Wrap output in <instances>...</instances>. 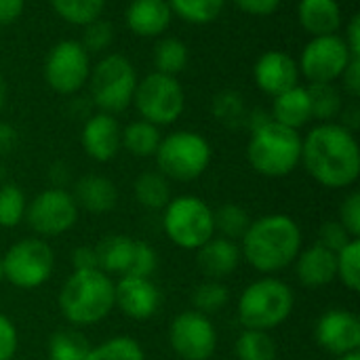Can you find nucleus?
<instances>
[{
    "label": "nucleus",
    "instance_id": "a18cd8bd",
    "mask_svg": "<svg viewBox=\"0 0 360 360\" xmlns=\"http://www.w3.org/2000/svg\"><path fill=\"white\" fill-rule=\"evenodd\" d=\"M240 11L255 15V17H268L274 11H278L283 0H232Z\"/></svg>",
    "mask_w": 360,
    "mask_h": 360
},
{
    "label": "nucleus",
    "instance_id": "dca6fc26",
    "mask_svg": "<svg viewBox=\"0 0 360 360\" xmlns=\"http://www.w3.org/2000/svg\"><path fill=\"white\" fill-rule=\"evenodd\" d=\"M162 304V293L152 278L122 274L114 283V306L133 321H150Z\"/></svg>",
    "mask_w": 360,
    "mask_h": 360
},
{
    "label": "nucleus",
    "instance_id": "5701e85b",
    "mask_svg": "<svg viewBox=\"0 0 360 360\" xmlns=\"http://www.w3.org/2000/svg\"><path fill=\"white\" fill-rule=\"evenodd\" d=\"M300 25L312 36H331L342 27V8L338 0H300Z\"/></svg>",
    "mask_w": 360,
    "mask_h": 360
},
{
    "label": "nucleus",
    "instance_id": "49530a36",
    "mask_svg": "<svg viewBox=\"0 0 360 360\" xmlns=\"http://www.w3.org/2000/svg\"><path fill=\"white\" fill-rule=\"evenodd\" d=\"M344 89L350 97H360V57H354L342 74Z\"/></svg>",
    "mask_w": 360,
    "mask_h": 360
},
{
    "label": "nucleus",
    "instance_id": "6e6552de",
    "mask_svg": "<svg viewBox=\"0 0 360 360\" xmlns=\"http://www.w3.org/2000/svg\"><path fill=\"white\" fill-rule=\"evenodd\" d=\"M89 82L93 103L99 108V112L114 116L133 103L137 72L124 55L110 53L91 70Z\"/></svg>",
    "mask_w": 360,
    "mask_h": 360
},
{
    "label": "nucleus",
    "instance_id": "2f4dec72",
    "mask_svg": "<svg viewBox=\"0 0 360 360\" xmlns=\"http://www.w3.org/2000/svg\"><path fill=\"white\" fill-rule=\"evenodd\" d=\"M251 221L253 219L249 217V213L240 205H234V202H226L213 211L215 234H219L228 240H234V243L245 236Z\"/></svg>",
    "mask_w": 360,
    "mask_h": 360
},
{
    "label": "nucleus",
    "instance_id": "7c9ffc66",
    "mask_svg": "<svg viewBox=\"0 0 360 360\" xmlns=\"http://www.w3.org/2000/svg\"><path fill=\"white\" fill-rule=\"evenodd\" d=\"M167 2L173 15L194 25H205L215 21L226 6V0H167Z\"/></svg>",
    "mask_w": 360,
    "mask_h": 360
},
{
    "label": "nucleus",
    "instance_id": "393cba45",
    "mask_svg": "<svg viewBox=\"0 0 360 360\" xmlns=\"http://www.w3.org/2000/svg\"><path fill=\"white\" fill-rule=\"evenodd\" d=\"M135 238L124 234H110L103 236L95 245L97 255V268L105 274H127L131 259H133Z\"/></svg>",
    "mask_w": 360,
    "mask_h": 360
},
{
    "label": "nucleus",
    "instance_id": "b1692460",
    "mask_svg": "<svg viewBox=\"0 0 360 360\" xmlns=\"http://www.w3.org/2000/svg\"><path fill=\"white\" fill-rule=\"evenodd\" d=\"M270 116L274 122L289 127L293 131H300L312 120V105H310V95L306 86H293L281 95L274 97Z\"/></svg>",
    "mask_w": 360,
    "mask_h": 360
},
{
    "label": "nucleus",
    "instance_id": "4be33fe9",
    "mask_svg": "<svg viewBox=\"0 0 360 360\" xmlns=\"http://www.w3.org/2000/svg\"><path fill=\"white\" fill-rule=\"evenodd\" d=\"M72 196H74L78 209H84L86 213H93V215L110 213V211H114V207L118 202V190H116L114 181L103 175H97V173L82 175L76 181Z\"/></svg>",
    "mask_w": 360,
    "mask_h": 360
},
{
    "label": "nucleus",
    "instance_id": "473e14b6",
    "mask_svg": "<svg viewBox=\"0 0 360 360\" xmlns=\"http://www.w3.org/2000/svg\"><path fill=\"white\" fill-rule=\"evenodd\" d=\"M84 360H146V352L135 338L116 335L91 348Z\"/></svg>",
    "mask_w": 360,
    "mask_h": 360
},
{
    "label": "nucleus",
    "instance_id": "c03bdc74",
    "mask_svg": "<svg viewBox=\"0 0 360 360\" xmlns=\"http://www.w3.org/2000/svg\"><path fill=\"white\" fill-rule=\"evenodd\" d=\"M19 348V333L15 323L0 312V360H13Z\"/></svg>",
    "mask_w": 360,
    "mask_h": 360
},
{
    "label": "nucleus",
    "instance_id": "7ed1b4c3",
    "mask_svg": "<svg viewBox=\"0 0 360 360\" xmlns=\"http://www.w3.org/2000/svg\"><path fill=\"white\" fill-rule=\"evenodd\" d=\"M57 304L70 325H97L114 310V281L99 268L74 270L63 283Z\"/></svg>",
    "mask_w": 360,
    "mask_h": 360
},
{
    "label": "nucleus",
    "instance_id": "1a4fd4ad",
    "mask_svg": "<svg viewBox=\"0 0 360 360\" xmlns=\"http://www.w3.org/2000/svg\"><path fill=\"white\" fill-rule=\"evenodd\" d=\"M4 281L17 289H38L53 276L55 253L40 236L21 238L2 255Z\"/></svg>",
    "mask_w": 360,
    "mask_h": 360
},
{
    "label": "nucleus",
    "instance_id": "cd10ccee",
    "mask_svg": "<svg viewBox=\"0 0 360 360\" xmlns=\"http://www.w3.org/2000/svg\"><path fill=\"white\" fill-rule=\"evenodd\" d=\"M152 59H154L156 72L177 78V74H181L190 61V51L184 40L175 36H165L156 42Z\"/></svg>",
    "mask_w": 360,
    "mask_h": 360
},
{
    "label": "nucleus",
    "instance_id": "4c0bfd02",
    "mask_svg": "<svg viewBox=\"0 0 360 360\" xmlns=\"http://www.w3.org/2000/svg\"><path fill=\"white\" fill-rule=\"evenodd\" d=\"M27 200L19 186L2 184L0 186V228H15L25 219Z\"/></svg>",
    "mask_w": 360,
    "mask_h": 360
},
{
    "label": "nucleus",
    "instance_id": "864d4df0",
    "mask_svg": "<svg viewBox=\"0 0 360 360\" xmlns=\"http://www.w3.org/2000/svg\"><path fill=\"white\" fill-rule=\"evenodd\" d=\"M335 360H360V352H352V354H344V356H335Z\"/></svg>",
    "mask_w": 360,
    "mask_h": 360
},
{
    "label": "nucleus",
    "instance_id": "2eb2a0df",
    "mask_svg": "<svg viewBox=\"0 0 360 360\" xmlns=\"http://www.w3.org/2000/svg\"><path fill=\"white\" fill-rule=\"evenodd\" d=\"M316 344L333 354L344 356L360 352V321L359 316L344 308H331L316 321L314 327Z\"/></svg>",
    "mask_w": 360,
    "mask_h": 360
},
{
    "label": "nucleus",
    "instance_id": "9d476101",
    "mask_svg": "<svg viewBox=\"0 0 360 360\" xmlns=\"http://www.w3.org/2000/svg\"><path fill=\"white\" fill-rule=\"evenodd\" d=\"M133 105L141 120H148L156 127H167L184 114L186 93L175 76L152 72L143 80H137Z\"/></svg>",
    "mask_w": 360,
    "mask_h": 360
},
{
    "label": "nucleus",
    "instance_id": "a211bd4d",
    "mask_svg": "<svg viewBox=\"0 0 360 360\" xmlns=\"http://www.w3.org/2000/svg\"><path fill=\"white\" fill-rule=\"evenodd\" d=\"M80 143L86 156L97 162H110L122 148V129L112 114L97 112L84 120Z\"/></svg>",
    "mask_w": 360,
    "mask_h": 360
},
{
    "label": "nucleus",
    "instance_id": "20e7f679",
    "mask_svg": "<svg viewBox=\"0 0 360 360\" xmlns=\"http://www.w3.org/2000/svg\"><path fill=\"white\" fill-rule=\"evenodd\" d=\"M293 306V289L281 278L264 276L245 287L236 304V316L245 329L272 331L291 316Z\"/></svg>",
    "mask_w": 360,
    "mask_h": 360
},
{
    "label": "nucleus",
    "instance_id": "09e8293b",
    "mask_svg": "<svg viewBox=\"0 0 360 360\" xmlns=\"http://www.w3.org/2000/svg\"><path fill=\"white\" fill-rule=\"evenodd\" d=\"M25 0H0V25H8L23 13Z\"/></svg>",
    "mask_w": 360,
    "mask_h": 360
},
{
    "label": "nucleus",
    "instance_id": "3c124183",
    "mask_svg": "<svg viewBox=\"0 0 360 360\" xmlns=\"http://www.w3.org/2000/svg\"><path fill=\"white\" fill-rule=\"evenodd\" d=\"M17 146V131L6 124L0 122V154H11Z\"/></svg>",
    "mask_w": 360,
    "mask_h": 360
},
{
    "label": "nucleus",
    "instance_id": "a19ab883",
    "mask_svg": "<svg viewBox=\"0 0 360 360\" xmlns=\"http://www.w3.org/2000/svg\"><path fill=\"white\" fill-rule=\"evenodd\" d=\"M156 268H158V255H156L154 247L148 245V243H143V240H135L133 259H131V266H129V272L127 274L152 278V274L156 272Z\"/></svg>",
    "mask_w": 360,
    "mask_h": 360
},
{
    "label": "nucleus",
    "instance_id": "c85d7f7f",
    "mask_svg": "<svg viewBox=\"0 0 360 360\" xmlns=\"http://www.w3.org/2000/svg\"><path fill=\"white\" fill-rule=\"evenodd\" d=\"M234 354L238 360H276L278 346L270 331L245 329L234 344Z\"/></svg>",
    "mask_w": 360,
    "mask_h": 360
},
{
    "label": "nucleus",
    "instance_id": "8fccbe9b",
    "mask_svg": "<svg viewBox=\"0 0 360 360\" xmlns=\"http://www.w3.org/2000/svg\"><path fill=\"white\" fill-rule=\"evenodd\" d=\"M348 51L352 53V57H360V15H354L346 27V36H342Z\"/></svg>",
    "mask_w": 360,
    "mask_h": 360
},
{
    "label": "nucleus",
    "instance_id": "9b49d317",
    "mask_svg": "<svg viewBox=\"0 0 360 360\" xmlns=\"http://www.w3.org/2000/svg\"><path fill=\"white\" fill-rule=\"evenodd\" d=\"M78 205L65 188H46L25 209V221L40 238H55L70 232L78 221Z\"/></svg>",
    "mask_w": 360,
    "mask_h": 360
},
{
    "label": "nucleus",
    "instance_id": "6ab92c4d",
    "mask_svg": "<svg viewBox=\"0 0 360 360\" xmlns=\"http://www.w3.org/2000/svg\"><path fill=\"white\" fill-rule=\"evenodd\" d=\"M297 281L308 289L327 287L335 281L338 274V255L335 251L314 243L308 249H302L295 257Z\"/></svg>",
    "mask_w": 360,
    "mask_h": 360
},
{
    "label": "nucleus",
    "instance_id": "a878e982",
    "mask_svg": "<svg viewBox=\"0 0 360 360\" xmlns=\"http://www.w3.org/2000/svg\"><path fill=\"white\" fill-rule=\"evenodd\" d=\"M135 200L148 211H162L171 200V184L160 171H146L133 184Z\"/></svg>",
    "mask_w": 360,
    "mask_h": 360
},
{
    "label": "nucleus",
    "instance_id": "f3484780",
    "mask_svg": "<svg viewBox=\"0 0 360 360\" xmlns=\"http://www.w3.org/2000/svg\"><path fill=\"white\" fill-rule=\"evenodd\" d=\"M253 80L259 91L270 97H276L297 86L300 65L285 51H266L253 65Z\"/></svg>",
    "mask_w": 360,
    "mask_h": 360
},
{
    "label": "nucleus",
    "instance_id": "ea45409f",
    "mask_svg": "<svg viewBox=\"0 0 360 360\" xmlns=\"http://www.w3.org/2000/svg\"><path fill=\"white\" fill-rule=\"evenodd\" d=\"M112 40H114V27H112V23L110 21H103L99 17V19H95V21H91V23L84 25L80 44L84 46V51L89 55H93V53L105 51L112 44Z\"/></svg>",
    "mask_w": 360,
    "mask_h": 360
},
{
    "label": "nucleus",
    "instance_id": "0eeeda50",
    "mask_svg": "<svg viewBox=\"0 0 360 360\" xmlns=\"http://www.w3.org/2000/svg\"><path fill=\"white\" fill-rule=\"evenodd\" d=\"M162 230L175 247L198 251L215 236L213 209L198 196L171 198L162 209Z\"/></svg>",
    "mask_w": 360,
    "mask_h": 360
},
{
    "label": "nucleus",
    "instance_id": "c9c22d12",
    "mask_svg": "<svg viewBox=\"0 0 360 360\" xmlns=\"http://www.w3.org/2000/svg\"><path fill=\"white\" fill-rule=\"evenodd\" d=\"M228 302H230V291L221 281H205L192 293L194 310L205 316L217 314L219 310H224Z\"/></svg>",
    "mask_w": 360,
    "mask_h": 360
},
{
    "label": "nucleus",
    "instance_id": "e433bc0d",
    "mask_svg": "<svg viewBox=\"0 0 360 360\" xmlns=\"http://www.w3.org/2000/svg\"><path fill=\"white\" fill-rule=\"evenodd\" d=\"M338 274L335 278L350 291H360V238H352L338 253Z\"/></svg>",
    "mask_w": 360,
    "mask_h": 360
},
{
    "label": "nucleus",
    "instance_id": "412c9836",
    "mask_svg": "<svg viewBox=\"0 0 360 360\" xmlns=\"http://www.w3.org/2000/svg\"><path fill=\"white\" fill-rule=\"evenodd\" d=\"M173 13L167 0H133L127 8V25L135 36L158 38L171 25Z\"/></svg>",
    "mask_w": 360,
    "mask_h": 360
},
{
    "label": "nucleus",
    "instance_id": "f704fd0d",
    "mask_svg": "<svg viewBox=\"0 0 360 360\" xmlns=\"http://www.w3.org/2000/svg\"><path fill=\"white\" fill-rule=\"evenodd\" d=\"M89 350V340L74 329L55 331L49 340V360H84Z\"/></svg>",
    "mask_w": 360,
    "mask_h": 360
},
{
    "label": "nucleus",
    "instance_id": "423d86ee",
    "mask_svg": "<svg viewBox=\"0 0 360 360\" xmlns=\"http://www.w3.org/2000/svg\"><path fill=\"white\" fill-rule=\"evenodd\" d=\"M158 171L173 181H194L211 165L213 150L207 137L194 131H175L160 139L156 150Z\"/></svg>",
    "mask_w": 360,
    "mask_h": 360
},
{
    "label": "nucleus",
    "instance_id": "5fc2aeb1",
    "mask_svg": "<svg viewBox=\"0 0 360 360\" xmlns=\"http://www.w3.org/2000/svg\"><path fill=\"white\" fill-rule=\"evenodd\" d=\"M4 281V270H2V257H0V283Z\"/></svg>",
    "mask_w": 360,
    "mask_h": 360
},
{
    "label": "nucleus",
    "instance_id": "c756f323",
    "mask_svg": "<svg viewBox=\"0 0 360 360\" xmlns=\"http://www.w3.org/2000/svg\"><path fill=\"white\" fill-rule=\"evenodd\" d=\"M308 95H310V105H312V118L321 122H333L344 110L342 95L333 82H310Z\"/></svg>",
    "mask_w": 360,
    "mask_h": 360
},
{
    "label": "nucleus",
    "instance_id": "f8f14e48",
    "mask_svg": "<svg viewBox=\"0 0 360 360\" xmlns=\"http://www.w3.org/2000/svg\"><path fill=\"white\" fill-rule=\"evenodd\" d=\"M91 76V55L80 40L57 42L44 59V80L59 95L78 93Z\"/></svg>",
    "mask_w": 360,
    "mask_h": 360
},
{
    "label": "nucleus",
    "instance_id": "ddd939ff",
    "mask_svg": "<svg viewBox=\"0 0 360 360\" xmlns=\"http://www.w3.org/2000/svg\"><path fill=\"white\" fill-rule=\"evenodd\" d=\"M169 344L181 360H209L217 350V331L209 316L186 310L171 321Z\"/></svg>",
    "mask_w": 360,
    "mask_h": 360
},
{
    "label": "nucleus",
    "instance_id": "4468645a",
    "mask_svg": "<svg viewBox=\"0 0 360 360\" xmlns=\"http://www.w3.org/2000/svg\"><path fill=\"white\" fill-rule=\"evenodd\" d=\"M352 59L354 57L344 38L340 34H331L312 38L304 46L297 65L300 74H304L310 82H335L342 78Z\"/></svg>",
    "mask_w": 360,
    "mask_h": 360
},
{
    "label": "nucleus",
    "instance_id": "f257e3e1",
    "mask_svg": "<svg viewBox=\"0 0 360 360\" xmlns=\"http://www.w3.org/2000/svg\"><path fill=\"white\" fill-rule=\"evenodd\" d=\"M308 175L329 190H344L360 175V148L354 133L340 122H321L302 137V162Z\"/></svg>",
    "mask_w": 360,
    "mask_h": 360
},
{
    "label": "nucleus",
    "instance_id": "f03ea898",
    "mask_svg": "<svg viewBox=\"0 0 360 360\" xmlns=\"http://www.w3.org/2000/svg\"><path fill=\"white\" fill-rule=\"evenodd\" d=\"M240 240V255L253 270L262 274H276L295 262L302 251L304 236L293 217L272 213L251 221Z\"/></svg>",
    "mask_w": 360,
    "mask_h": 360
},
{
    "label": "nucleus",
    "instance_id": "603ef678",
    "mask_svg": "<svg viewBox=\"0 0 360 360\" xmlns=\"http://www.w3.org/2000/svg\"><path fill=\"white\" fill-rule=\"evenodd\" d=\"M6 95H8V89H6V82H4V78H2V74H0V110H2L4 103H6Z\"/></svg>",
    "mask_w": 360,
    "mask_h": 360
},
{
    "label": "nucleus",
    "instance_id": "72a5a7b5",
    "mask_svg": "<svg viewBox=\"0 0 360 360\" xmlns=\"http://www.w3.org/2000/svg\"><path fill=\"white\" fill-rule=\"evenodd\" d=\"M59 19L72 25L84 27L101 17L105 0H49Z\"/></svg>",
    "mask_w": 360,
    "mask_h": 360
},
{
    "label": "nucleus",
    "instance_id": "79ce46f5",
    "mask_svg": "<svg viewBox=\"0 0 360 360\" xmlns=\"http://www.w3.org/2000/svg\"><path fill=\"white\" fill-rule=\"evenodd\" d=\"M338 221L352 238H360V192H350L344 198V202L340 205Z\"/></svg>",
    "mask_w": 360,
    "mask_h": 360
},
{
    "label": "nucleus",
    "instance_id": "39448f33",
    "mask_svg": "<svg viewBox=\"0 0 360 360\" xmlns=\"http://www.w3.org/2000/svg\"><path fill=\"white\" fill-rule=\"evenodd\" d=\"M247 158L264 177H287L302 162V135L274 120L251 131Z\"/></svg>",
    "mask_w": 360,
    "mask_h": 360
},
{
    "label": "nucleus",
    "instance_id": "aec40b11",
    "mask_svg": "<svg viewBox=\"0 0 360 360\" xmlns=\"http://www.w3.org/2000/svg\"><path fill=\"white\" fill-rule=\"evenodd\" d=\"M240 247L224 236H213L196 251L198 270L207 276V281H224L232 276L240 266Z\"/></svg>",
    "mask_w": 360,
    "mask_h": 360
},
{
    "label": "nucleus",
    "instance_id": "bb28decb",
    "mask_svg": "<svg viewBox=\"0 0 360 360\" xmlns=\"http://www.w3.org/2000/svg\"><path fill=\"white\" fill-rule=\"evenodd\" d=\"M160 127L148 120H133L122 129V148L137 158H150L160 146Z\"/></svg>",
    "mask_w": 360,
    "mask_h": 360
},
{
    "label": "nucleus",
    "instance_id": "58836bf2",
    "mask_svg": "<svg viewBox=\"0 0 360 360\" xmlns=\"http://www.w3.org/2000/svg\"><path fill=\"white\" fill-rule=\"evenodd\" d=\"M213 114H215V118L221 124L232 127V129L243 124V122H247L245 101L234 91H221L219 95H215V99H213Z\"/></svg>",
    "mask_w": 360,
    "mask_h": 360
},
{
    "label": "nucleus",
    "instance_id": "37998d69",
    "mask_svg": "<svg viewBox=\"0 0 360 360\" xmlns=\"http://www.w3.org/2000/svg\"><path fill=\"white\" fill-rule=\"evenodd\" d=\"M352 240V236L344 230V226L333 219V221H325L321 228H319V245L331 249V251H340L342 247H346L348 243Z\"/></svg>",
    "mask_w": 360,
    "mask_h": 360
},
{
    "label": "nucleus",
    "instance_id": "de8ad7c7",
    "mask_svg": "<svg viewBox=\"0 0 360 360\" xmlns=\"http://www.w3.org/2000/svg\"><path fill=\"white\" fill-rule=\"evenodd\" d=\"M72 266L74 270H93L97 268V255L95 247H78L72 251Z\"/></svg>",
    "mask_w": 360,
    "mask_h": 360
}]
</instances>
